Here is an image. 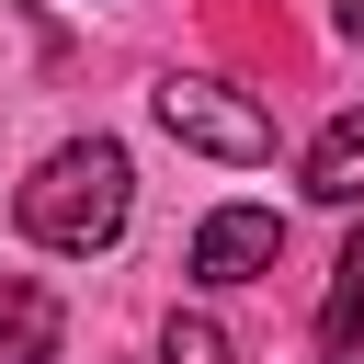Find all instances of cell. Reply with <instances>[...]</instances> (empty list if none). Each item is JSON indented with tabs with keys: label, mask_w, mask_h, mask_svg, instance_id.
<instances>
[{
	"label": "cell",
	"mask_w": 364,
	"mask_h": 364,
	"mask_svg": "<svg viewBox=\"0 0 364 364\" xmlns=\"http://www.w3.org/2000/svg\"><path fill=\"white\" fill-rule=\"evenodd\" d=\"M273 262H284V216H273V205H216V216L193 228V262H182V273H193V284H262Z\"/></svg>",
	"instance_id": "3"
},
{
	"label": "cell",
	"mask_w": 364,
	"mask_h": 364,
	"mask_svg": "<svg viewBox=\"0 0 364 364\" xmlns=\"http://www.w3.org/2000/svg\"><path fill=\"white\" fill-rule=\"evenodd\" d=\"M148 102H159V125H171L182 148H205V159H239V171H250V159H273V114H262L250 91H228V80H193V68H171Z\"/></svg>",
	"instance_id": "2"
},
{
	"label": "cell",
	"mask_w": 364,
	"mask_h": 364,
	"mask_svg": "<svg viewBox=\"0 0 364 364\" xmlns=\"http://www.w3.org/2000/svg\"><path fill=\"white\" fill-rule=\"evenodd\" d=\"M307 193L364 216V114H330V125H318V148H307Z\"/></svg>",
	"instance_id": "5"
},
{
	"label": "cell",
	"mask_w": 364,
	"mask_h": 364,
	"mask_svg": "<svg viewBox=\"0 0 364 364\" xmlns=\"http://www.w3.org/2000/svg\"><path fill=\"white\" fill-rule=\"evenodd\" d=\"M159 364H228L216 318H171V330H159Z\"/></svg>",
	"instance_id": "7"
},
{
	"label": "cell",
	"mask_w": 364,
	"mask_h": 364,
	"mask_svg": "<svg viewBox=\"0 0 364 364\" xmlns=\"http://www.w3.org/2000/svg\"><path fill=\"white\" fill-rule=\"evenodd\" d=\"M57 296L34 273H0V364H57Z\"/></svg>",
	"instance_id": "4"
},
{
	"label": "cell",
	"mask_w": 364,
	"mask_h": 364,
	"mask_svg": "<svg viewBox=\"0 0 364 364\" xmlns=\"http://www.w3.org/2000/svg\"><path fill=\"white\" fill-rule=\"evenodd\" d=\"M318 341L330 353H353L364 341V228L341 239V262H330V296H318Z\"/></svg>",
	"instance_id": "6"
},
{
	"label": "cell",
	"mask_w": 364,
	"mask_h": 364,
	"mask_svg": "<svg viewBox=\"0 0 364 364\" xmlns=\"http://www.w3.org/2000/svg\"><path fill=\"white\" fill-rule=\"evenodd\" d=\"M330 23H341V34H353V46H364V0H330Z\"/></svg>",
	"instance_id": "8"
},
{
	"label": "cell",
	"mask_w": 364,
	"mask_h": 364,
	"mask_svg": "<svg viewBox=\"0 0 364 364\" xmlns=\"http://www.w3.org/2000/svg\"><path fill=\"white\" fill-rule=\"evenodd\" d=\"M11 216H23V239H46V250L91 262V250H114V239H125V216H136V171H125V148H114V136H68V148L11 193Z\"/></svg>",
	"instance_id": "1"
}]
</instances>
